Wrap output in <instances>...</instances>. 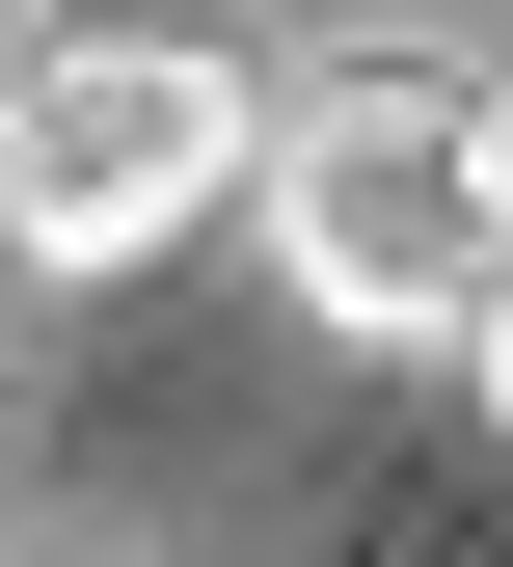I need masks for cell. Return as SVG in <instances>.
Segmentation results:
<instances>
[{
  "instance_id": "cell-4",
  "label": "cell",
  "mask_w": 513,
  "mask_h": 567,
  "mask_svg": "<svg viewBox=\"0 0 513 567\" xmlns=\"http://www.w3.org/2000/svg\"><path fill=\"white\" fill-rule=\"evenodd\" d=\"M486 217H513V82H486Z\"/></svg>"
},
{
  "instance_id": "cell-3",
  "label": "cell",
  "mask_w": 513,
  "mask_h": 567,
  "mask_svg": "<svg viewBox=\"0 0 513 567\" xmlns=\"http://www.w3.org/2000/svg\"><path fill=\"white\" fill-rule=\"evenodd\" d=\"M460 379H486V433H513V270H486V298H460Z\"/></svg>"
},
{
  "instance_id": "cell-1",
  "label": "cell",
  "mask_w": 513,
  "mask_h": 567,
  "mask_svg": "<svg viewBox=\"0 0 513 567\" xmlns=\"http://www.w3.org/2000/svg\"><path fill=\"white\" fill-rule=\"evenodd\" d=\"M244 217H270V270H298L351 351H460V298L513 270V217H486V82L379 54V82L270 109L244 135Z\"/></svg>"
},
{
  "instance_id": "cell-5",
  "label": "cell",
  "mask_w": 513,
  "mask_h": 567,
  "mask_svg": "<svg viewBox=\"0 0 513 567\" xmlns=\"http://www.w3.org/2000/svg\"><path fill=\"white\" fill-rule=\"evenodd\" d=\"M0 324H28V270H0Z\"/></svg>"
},
{
  "instance_id": "cell-2",
  "label": "cell",
  "mask_w": 513,
  "mask_h": 567,
  "mask_svg": "<svg viewBox=\"0 0 513 567\" xmlns=\"http://www.w3.org/2000/svg\"><path fill=\"white\" fill-rule=\"evenodd\" d=\"M244 54H189V28H54V54H0V270H163L216 189H244Z\"/></svg>"
}]
</instances>
